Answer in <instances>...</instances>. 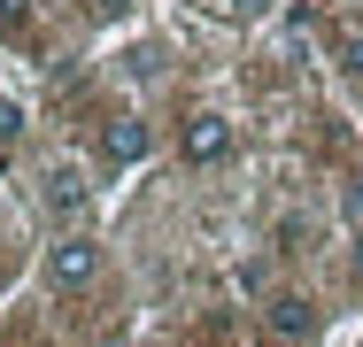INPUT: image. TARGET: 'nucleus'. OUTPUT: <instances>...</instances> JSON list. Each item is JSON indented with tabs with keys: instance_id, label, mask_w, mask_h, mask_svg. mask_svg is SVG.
I'll return each mask as SVG.
<instances>
[{
	"instance_id": "nucleus-9",
	"label": "nucleus",
	"mask_w": 363,
	"mask_h": 347,
	"mask_svg": "<svg viewBox=\"0 0 363 347\" xmlns=\"http://www.w3.org/2000/svg\"><path fill=\"white\" fill-rule=\"evenodd\" d=\"M224 8H232V16H247V23H255V16H271V0H224Z\"/></svg>"
},
{
	"instance_id": "nucleus-1",
	"label": "nucleus",
	"mask_w": 363,
	"mask_h": 347,
	"mask_svg": "<svg viewBox=\"0 0 363 347\" xmlns=\"http://www.w3.org/2000/svg\"><path fill=\"white\" fill-rule=\"evenodd\" d=\"M39 278H47V293H77V285H93V278H101V239H85V232L55 239L47 263H39Z\"/></svg>"
},
{
	"instance_id": "nucleus-4",
	"label": "nucleus",
	"mask_w": 363,
	"mask_h": 347,
	"mask_svg": "<svg viewBox=\"0 0 363 347\" xmlns=\"http://www.w3.org/2000/svg\"><path fill=\"white\" fill-rule=\"evenodd\" d=\"M263 324H271V340H309V332H317V309H309L301 293H271V301H263Z\"/></svg>"
},
{
	"instance_id": "nucleus-11",
	"label": "nucleus",
	"mask_w": 363,
	"mask_h": 347,
	"mask_svg": "<svg viewBox=\"0 0 363 347\" xmlns=\"http://www.w3.org/2000/svg\"><path fill=\"white\" fill-rule=\"evenodd\" d=\"M356 285H363V247H356Z\"/></svg>"
},
{
	"instance_id": "nucleus-7",
	"label": "nucleus",
	"mask_w": 363,
	"mask_h": 347,
	"mask_svg": "<svg viewBox=\"0 0 363 347\" xmlns=\"http://www.w3.org/2000/svg\"><path fill=\"white\" fill-rule=\"evenodd\" d=\"M23 132V108H16V101H8V93H0V147H8V139Z\"/></svg>"
},
{
	"instance_id": "nucleus-2",
	"label": "nucleus",
	"mask_w": 363,
	"mask_h": 347,
	"mask_svg": "<svg viewBox=\"0 0 363 347\" xmlns=\"http://www.w3.org/2000/svg\"><path fill=\"white\" fill-rule=\"evenodd\" d=\"M178 154H186L194 170H209V162H224V154H232V116H217V108L186 116V132H178Z\"/></svg>"
},
{
	"instance_id": "nucleus-6",
	"label": "nucleus",
	"mask_w": 363,
	"mask_h": 347,
	"mask_svg": "<svg viewBox=\"0 0 363 347\" xmlns=\"http://www.w3.org/2000/svg\"><path fill=\"white\" fill-rule=\"evenodd\" d=\"M340 69L363 85V31H348V39H340Z\"/></svg>"
},
{
	"instance_id": "nucleus-10",
	"label": "nucleus",
	"mask_w": 363,
	"mask_h": 347,
	"mask_svg": "<svg viewBox=\"0 0 363 347\" xmlns=\"http://www.w3.org/2000/svg\"><path fill=\"white\" fill-rule=\"evenodd\" d=\"M85 8H93V16H124L132 0H85Z\"/></svg>"
},
{
	"instance_id": "nucleus-8",
	"label": "nucleus",
	"mask_w": 363,
	"mask_h": 347,
	"mask_svg": "<svg viewBox=\"0 0 363 347\" xmlns=\"http://www.w3.org/2000/svg\"><path fill=\"white\" fill-rule=\"evenodd\" d=\"M23 16H31V0H0V31H23Z\"/></svg>"
},
{
	"instance_id": "nucleus-5",
	"label": "nucleus",
	"mask_w": 363,
	"mask_h": 347,
	"mask_svg": "<svg viewBox=\"0 0 363 347\" xmlns=\"http://www.w3.org/2000/svg\"><path fill=\"white\" fill-rule=\"evenodd\" d=\"M39 201H47V216H77V208L93 201V186H85L77 162H62V170H47V193H39Z\"/></svg>"
},
{
	"instance_id": "nucleus-3",
	"label": "nucleus",
	"mask_w": 363,
	"mask_h": 347,
	"mask_svg": "<svg viewBox=\"0 0 363 347\" xmlns=\"http://www.w3.org/2000/svg\"><path fill=\"white\" fill-rule=\"evenodd\" d=\"M147 147H155V132H147V116H116L108 132H101V162L108 170H132Z\"/></svg>"
}]
</instances>
